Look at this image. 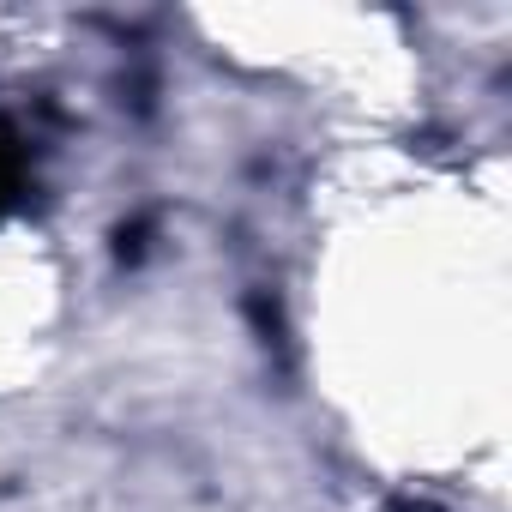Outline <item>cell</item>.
<instances>
[{
  "mask_svg": "<svg viewBox=\"0 0 512 512\" xmlns=\"http://www.w3.org/2000/svg\"><path fill=\"white\" fill-rule=\"evenodd\" d=\"M19 193H25V151H19V139L7 127H0V211L19 205Z\"/></svg>",
  "mask_w": 512,
  "mask_h": 512,
  "instance_id": "obj_1",
  "label": "cell"
}]
</instances>
